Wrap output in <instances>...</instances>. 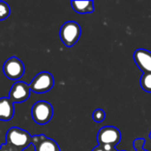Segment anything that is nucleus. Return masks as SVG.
<instances>
[{
	"label": "nucleus",
	"mask_w": 151,
	"mask_h": 151,
	"mask_svg": "<svg viewBox=\"0 0 151 151\" xmlns=\"http://www.w3.org/2000/svg\"><path fill=\"white\" fill-rule=\"evenodd\" d=\"M81 35V26L73 20H69L64 23L59 31V37L62 42L67 47L73 46L80 39Z\"/></svg>",
	"instance_id": "obj_1"
},
{
	"label": "nucleus",
	"mask_w": 151,
	"mask_h": 151,
	"mask_svg": "<svg viewBox=\"0 0 151 151\" xmlns=\"http://www.w3.org/2000/svg\"><path fill=\"white\" fill-rule=\"evenodd\" d=\"M32 119L38 125L49 123L53 117V107L46 101L36 102L31 110Z\"/></svg>",
	"instance_id": "obj_2"
},
{
	"label": "nucleus",
	"mask_w": 151,
	"mask_h": 151,
	"mask_svg": "<svg viewBox=\"0 0 151 151\" xmlns=\"http://www.w3.org/2000/svg\"><path fill=\"white\" fill-rule=\"evenodd\" d=\"M6 142L9 145L18 149H24L32 143V137L28 132L19 127H12L6 134Z\"/></svg>",
	"instance_id": "obj_3"
},
{
	"label": "nucleus",
	"mask_w": 151,
	"mask_h": 151,
	"mask_svg": "<svg viewBox=\"0 0 151 151\" xmlns=\"http://www.w3.org/2000/svg\"><path fill=\"white\" fill-rule=\"evenodd\" d=\"M30 89L36 94H43L49 92L54 86V78L48 72L39 73L30 82Z\"/></svg>",
	"instance_id": "obj_4"
},
{
	"label": "nucleus",
	"mask_w": 151,
	"mask_h": 151,
	"mask_svg": "<svg viewBox=\"0 0 151 151\" xmlns=\"http://www.w3.org/2000/svg\"><path fill=\"white\" fill-rule=\"evenodd\" d=\"M121 141L120 131L112 126H105L102 127L97 134V142L100 146L110 145L111 147L117 146Z\"/></svg>",
	"instance_id": "obj_5"
},
{
	"label": "nucleus",
	"mask_w": 151,
	"mask_h": 151,
	"mask_svg": "<svg viewBox=\"0 0 151 151\" xmlns=\"http://www.w3.org/2000/svg\"><path fill=\"white\" fill-rule=\"evenodd\" d=\"M3 72L9 80L17 81L23 76L25 73V66L20 59L16 57H12L4 63Z\"/></svg>",
	"instance_id": "obj_6"
},
{
	"label": "nucleus",
	"mask_w": 151,
	"mask_h": 151,
	"mask_svg": "<svg viewBox=\"0 0 151 151\" xmlns=\"http://www.w3.org/2000/svg\"><path fill=\"white\" fill-rule=\"evenodd\" d=\"M30 88L29 85L23 81L15 82L9 92L10 100L14 103H23L27 100L30 96Z\"/></svg>",
	"instance_id": "obj_7"
},
{
	"label": "nucleus",
	"mask_w": 151,
	"mask_h": 151,
	"mask_svg": "<svg viewBox=\"0 0 151 151\" xmlns=\"http://www.w3.org/2000/svg\"><path fill=\"white\" fill-rule=\"evenodd\" d=\"M134 60L142 73H151V52L145 49H138L134 53Z\"/></svg>",
	"instance_id": "obj_8"
},
{
	"label": "nucleus",
	"mask_w": 151,
	"mask_h": 151,
	"mask_svg": "<svg viewBox=\"0 0 151 151\" xmlns=\"http://www.w3.org/2000/svg\"><path fill=\"white\" fill-rule=\"evenodd\" d=\"M32 142L35 146V151H60L58 143L44 135L32 137Z\"/></svg>",
	"instance_id": "obj_9"
},
{
	"label": "nucleus",
	"mask_w": 151,
	"mask_h": 151,
	"mask_svg": "<svg viewBox=\"0 0 151 151\" xmlns=\"http://www.w3.org/2000/svg\"><path fill=\"white\" fill-rule=\"evenodd\" d=\"M14 106L9 97L0 98V120L9 121L13 118Z\"/></svg>",
	"instance_id": "obj_10"
},
{
	"label": "nucleus",
	"mask_w": 151,
	"mask_h": 151,
	"mask_svg": "<svg viewBox=\"0 0 151 151\" xmlns=\"http://www.w3.org/2000/svg\"><path fill=\"white\" fill-rule=\"evenodd\" d=\"M72 8L78 13L85 14L91 13L94 12V2L93 1H72L71 2Z\"/></svg>",
	"instance_id": "obj_11"
},
{
	"label": "nucleus",
	"mask_w": 151,
	"mask_h": 151,
	"mask_svg": "<svg viewBox=\"0 0 151 151\" xmlns=\"http://www.w3.org/2000/svg\"><path fill=\"white\" fill-rule=\"evenodd\" d=\"M140 83H141L142 88L144 91L148 93H151V73H142Z\"/></svg>",
	"instance_id": "obj_12"
},
{
	"label": "nucleus",
	"mask_w": 151,
	"mask_h": 151,
	"mask_svg": "<svg viewBox=\"0 0 151 151\" xmlns=\"http://www.w3.org/2000/svg\"><path fill=\"white\" fill-rule=\"evenodd\" d=\"M10 12H11V10H10L8 4L3 1H0V20L6 19L10 15Z\"/></svg>",
	"instance_id": "obj_13"
},
{
	"label": "nucleus",
	"mask_w": 151,
	"mask_h": 151,
	"mask_svg": "<svg viewBox=\"0 0 151 151\" xmlns=\"http://www.w3.org/2000/svg\"><path fill=\"white\" fill-rule=\"evenodd\" d=\"M92 118H93L94 121H96L97 123L103 122L104 120V119H105V112L102 109H96V110L94 111Z\"/></svg>",
	"instance_id": "obj_14"
},
{
	"label": "nucleus",
	"mask_w": 151,
	"mask_h": 151,
	"mask_svg": "<svg viewBox=\"0 0 151 151\" xmlns=\"http://www.w3.org/2000/svg\"><path fill=\"white\" fill-rule=\"evenodd\" d=\"M145 142H146V141L143 138L135 139L134 141V148L135 151H139L143 150V147L145 145Z\"/></svg>",
	"instance_id": "obj_15"
},
{
	"label": "nucleus",
	"mask_w": 151,
	"mask_h": 151,
	"mask_svg": "<svg viewBox=\"0 0 151 151\" xmlns=\"http://www.w3.org/2000/svg\"><path fill=\"white\" fill-rule=\"evenodd\" d=\"M92 151H104V150L103 149V147L102 146H100V145H98L97 147H96L94 150Z\"/></svg>",
	"instance_id": "obj_16"
},
{
	"label": "nucleus",
	"mask_w": 151,
	"mask_h": 151,
	"mask_svg": "<svg viewBox=\"0 0 151 151\" xmlns=\"http://www.w3.org/2000/svg\"><path fill=\"white\" fill-rule=\"evenodd\" d=\"M109 151H118L116 149H112V150H109Z\"/></svg>",
	"instance_id": "obj_17"
},
{
	"label": "nucleus",
	"mask_w": 151,
	"mask_h": 151,
	"mask_svg": "<svg viewBox=\"0 0 151 151\" xmlns=\"http://www.w3.org/2000/svg\"><path fill=\"white\" fill-rule=\"evenodd\" d=\"M139 151H148V150H144V149H143V150H139Z\"/></svg>",
	"instance_id": "obj_18"
},
{
	"label": "nucleus",
	"mask_w": 151,
	"mask_h": 151,
	"mask_svg": "<svg viewBox=\"0 0 151 151\" xmlns=\"http://www.w3.org/2000/svg\"><path fill=\"white\" fill-rule=\"evenodd\" d=\"M150 138L151 139V131H150Z\"/></svg>",
	"instance_id": "obj_19"
},
{
	"label": "nucleus",
	"mask_w": 151,
	"mask_h": 151,
	"mask_svg": "<svg viewBox=\"0 0 151 151\" xmlns=\"http://www.w3.org/2000/svg\"><path fill=\"white\" fill-rule=\"evenodd\" d=\"M4 151H11V150H4Z\"/></svg>",
	"instance_id": "obj_20"
}]
</instances>
